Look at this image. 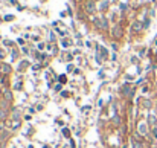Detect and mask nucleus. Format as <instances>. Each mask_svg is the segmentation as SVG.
Segmentation results:
<instances>
[{
  "label": "nucleus",
  "mask_w": 157,
  "mask_h": 148,
  "mask_svg": "<svg viewBox=\"0 0 157 148\" xmlns=\"http://www.w3.org/2000/svg\"><path fill=\"white\" fill-rule=\"evenodd\" d=\"M63 134H64L66 138H69V136H70V131H69V128H63Z\"/></svg>",
  "instance_id": "nucleus-3"
},
{
  "label": "nucleus",
  "mask_w": 157,
  "mask_h": 148,
  "mask_svg": "<svg viewBox=\"0 0 157 148\" xmlns=\"http://www.w3.org/2000/svg\"><path fill=\"white\" fill-rule=\"evenodd\" d=\"M93 3H90V5H87V9H89V12H93Z\"/></svg>",
  "instance_id": "nucleus-4"
},
{
  "label": "nucleus",
  "mask_w": 157,
  "mask_h": 148,
  "mask_svg": "<svg viewBox=\"0 0 157 148\" xmlns=\"http://www.w3.org/2000/svg\"><path fill=\"white\" fill-rule=\"evenodd\" d=\"M60 81H61V83H66V76H60Z\"/></svg>",
  "instance_id": "nucleus-7"
},
{
  "label": "nucleus",
  "mask_w": 157,
  "mask_h": 148,
  "mask_svg": "<svg viewBox=\"0 0 157 148\" xmlns=\"http://www.w3.org/2000/svg\"><path fill=\"white\" fill-rule=\"evenodd\" d=\"M115 2H116V0H115Z\"/></svg>",
  "instance_id": "nucleus-8"
},
{
  "label": "nucleus",
  "mask_w": 157,
  "mask_h": 148,
  "mask_svg": "<svg viewBox=\"0 0 157 148\" xmlns=\"http://www.w3.org/2000/svg\"><path fill=\"white\" fill-rule=\"evenodd\" d=\"M139 131H140V134H147V125L144 122L139 124Z\"/></svg>",
  "instance_id": "nucleus-1"
},
{
  "label": "nucleus",
  "mask_w": 157,
  "mask_h": 148,
  "mask_svg": "<svg viewBox=\"0 0 157 148\" xmlns=\"http://www.w3.org/2000/svg\"><path fill=\"white\" fill-rule=\"evenodd\" d=\"M2 70H5V72H9V67H8V66H2Z\"/></svg>",
  "instance_id": "nucleus-6"
},
{
  "label": "nucleus",
  "mask_w": 157,
  "mask_h": 148,
  "mask_svg": "<svg viewBox=\"0 0 157 148\" xmlns=\"http://www.w3.org/2000/svg\"><path fill=\"white\" fill-rule=\"evenodd\" d=\"M148 121H150V124H151V125H157V118L156 116H154V115H150V118H148Z\"/></svg>",
  "instance_id": "nucleus-2"
},
{
  "label": "nucleus",
  "mask_w": 157,
  "mask_h": 148,
  "mask_svg": "<svg viewBox=\"0 0 157 148\" xmlns=\"http://www.w3.org/2000/svg\"><path fill=\"white\" fill-rule=\"evenodd\" d=\"M5 98H6V99H11V93H9V92H8V90H6V92H5Z\"/></svg>",
  "instance_id": "nucleus-5"
}]
</instances>
